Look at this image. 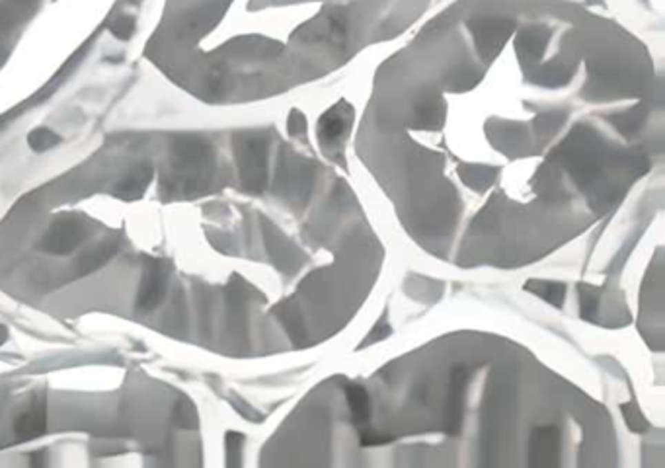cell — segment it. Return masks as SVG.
Here are the masks:
<instances>
[{"instance_id":"5","label":"cell","mask_w":665,"mask_h":468,"mask_svg":"<svg viewBox=\"0 0 665 468\" xmlns=\"http://www.w3.org/2000/svg\"><path fill=\"white\" fill-rule=\"evenodd\" d=\"M86 238L84 223L79 218H61L47 230L41 240V248L49 254H69L76 250Z\"/></svg>"},{"instance_id":"10","label":"cell","mask_w":665,"mask_h":468,"mask_svg":"<svg viewBox=\"0 0 665 468\" xmlns=\"http://www.w3.org/2000/svg\"><path fill=\"white\" fill-rule=\"evenodd\" d=\"M28 141L35 152H43V150L53 149L55 145H59V137L51 129H35L30 133Z\"/></svg>"},{"instance_id":"1","label":"cell","mask_w":665,"mask_h":468,"mask_svg":"<svg viewBox=\"0 0 665 468\" xmlns=\"http://www.w3.org/2000/svg\"><path fill=\"white\" fill-rule=\"evenodd\" d=\"M652 35L605 0H439L347 105L345 160L389 238L498 277L603 227L664 164Z\"/></svg>"},{"instance_id":"3","label":"cell","mask_w":665,"mask_h":468,"mask_svg":"<svg viewBox=\"0 0 665 468\" xmlns=\"http://www.w3.org/2000/svg\"><path fill=\"white\" fill-rule=\"evenodd\" d=\"M439 0H182L201 92L221 103L318 90L400 41Z\"/></svg>"},{"instance_id":"11","label":"cell","mask_w":665,"mask_h":468,"mask_svg":"<svg viewBox=\"0 0 665 468\" xmlns=\"http://www.w3.org/2000/svg\"><path fill=\"white\" fill-rule=\"evenodd\" d=\"M6 340H8V328H6L4 324H0V345L6 342Z\"/></svg>"},{"instance_id":"6","label":"cell","mask_w":665,"mask_h":468,"mask_svg":"<svg viewBox=\"0 0 665 468\" xmlns=\"http://www.w3.org/2000/svg\"><path fill=\"white\" fill-rule=\"evenodd\" d=\"M14 431L16 435L30 441V439H37L47 431V410L43 402H34L28 410L23 411L22 416L16 418L14 423Z\"/></svg>"},{"instance_id":"8","label":"cell","mask_w":665,"mask_h":468,"mask_svg":"<svg viewBox=\"0 0 665 468\" xmlns=\"http://www.w3.org/2000/svg\"><path fill=\"white\" fill-rule=\"evenodd\" d=\"M150 178H152V170L147 164H139L133 170L127 174L125 178L117 185V195L125 201H133L139 199L143 192L147 190Z\"/></svg>"},{"instance_id":"7","label":"cell","mask_w":665,"mask_h":468,"mask_svg":"<svg viewBox=\"0 0 665 468\" xmlns=\"http://www.w3.org/2000/svg\"><path fill=\"white\" fill-rule=\"evenodd\" d=\"M119 248V238H105L102 240L98 246H94L90 250H86L81 258L76 260V269L79 274L86 275L92 274L96 269H100L102 265L110 262L115 256V252Z\"/></svg>"},{"instance_id":"4","label":"cell","mask_w":665,"mask_h":468,"mask_svg":"<svg viewBox=\"0 0 665 468\" xmlns=\"http://www.w3.org/2000/svg\"><path fill=\"white\" fill-rule=\"evenodd\" d=\"M170 267L158 260H149L141 277V289L137 295V307L141 310H154L164 298L168 287Z\"/></svg>"},{"instance_id":"2","label":"cell","mask_w":665,"mask_h":468,"mask_svg":"<svg viewBox=\"0 0 665 468\" xmlns=\"http://www.w3.org/2000/svg\"><path fill=\"white\" fill-rule=\"evenodd\" d=\"M330 467H620L615 411L511 334L453 328L318 380Z\"/></svg>"},{"instance_id":"9","label":"cell","mask_w":665,"mask_h":468,"mask_svg":"<svg viewBox=\"0 0 665 468\" xmlns=\"http://www.w3.org/2000/svg\"><path fill=\"white\" fill-rule=\"evenodd\" d=\"M624 4H620V10L624 12L626 16H631L632 20H636V22L640 23V26H644V22L642 20H648V18H654L655 22L659 23L662 26V18H664V14H662V0H622ZM646 28V26H644ZM648 30V28H646Z\"/></svg>"}]
</instances>
